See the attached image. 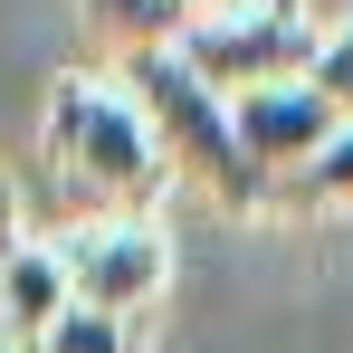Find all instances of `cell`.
<instances>
[{
    "instance_id": "6da1fadb",
    "label": "cell",
    "mask_w": 353,
    "mask_h": 353,
    "mask_svg": "<svg viewBox=\"0 0 353 353\" xmlns=\"http://www.w3.org/2000/svg\"><path fill=\"white\" fill-rule=\"evenodd\" d=\"M39 191H48V239L77 220H143L172 172L153 153V134L134 115L115 77H58L48 86V115H39Z\"/></svg>"
},
{
    "instance_id": "ba28073f",
    "label": "cell",
    "mask_w": 353,
    "mask_h": 353,
    "mask_svg": "<svg viewBox=\"0 0 353 353\" xmlns=\"http://www.w3.org/2000/svg\"><path fill=\"white\" fill-rule=\"evenodd\" d=\"M268 201H277V210H344V201H353V124L315 153V163H296Z\"/></svg>"
},
{
    "instance_id": "7c38bea8",
    "label": "cell",
    "mask_w": 353,
    "mask_h": 353,
    "mask_svg": "<svg viewBox=\"0 0 353 353\" xmlns=\"http://www.w3.org/2000/svg\"><path fill=\"white\" fill-rule=\"evenodd\" d=\"M210 10H258V0H201V19H210Z\"/></svg>"
},
{
    "instance_id": "8fae6325",
    "label": "cell",
    "mask_w": 353,
    "mask_h": 353,
    "mask_svg": "<svg viewBox=\"0 0 353 353\" xmlns=\"http://www.w3.org/2000/svg\"><path fill=\"white\" fill-rule=\"evenodd\" d=\"M19 239V201H10V181H0V248Z\"/></svg>"
},
{
    "instance_id": "52a82bcc",
    "label": "cell",
    "mask_w": 353,
    "mask_h": 353,
    "mask_svg": "<svg viewBox=\"0 0 353 353\" xmlns=\"http://www.w3.org/2000/svg\"><path fill=\"white\" fill-rule=\"evenodd\" d=\"M77 19L115 48V58H163L181 39V10L172 0H77Z\"/></svg>"
},
{
    "instance_id": "30bf717a",
    "label": "cell",
    "mask_w": 353,
    "mask_h": 353,
    "mask_svg": "<svg viewBox=\"0 0 353 353\" xmlns=\"http://www.w3.org/2000/svg\"><path fill=\"white\" fill-rule=\"evenodd\" d=\"M305 86H325V105L353 124V19H344V29H325V48H315V67H305Z\"/></svg>"
},
{
    "instance_id": "277c9868",
    "label": "cell",
    "mask_w": 353,
    "mask_h": 353,
    "mask_svg": "<svg viewBox=\"0 0 353 353\" xmlns=\"http://www.w3.org/2000/svg\"><path fill=\"white\" fill-rule=\"evenodd\" d=\"M48 248H58V268H67V296L96 305V315H124V325L172 287V248H163L153 220H77V230H58Z\"/></svg>"
},
{
    "instance_id": "8992f818",
    "label": "cell",
    "mask_w": 353,
    "mask_h": 353,
    "mask_svg": "<svg viewBox=\"0 0 353 353\" xmlns=\"http://www.w3.org/2000/svg\"><path fill=\"white\" fill-rule=\"evenodd\" d=\"M67 305H77V296H67L58 248H48L39 230L10 239V248H0V334H10V344H29V334H48V325H58Z\"/></svg>"
},
{
    "instance_id": "9c48e42d",
    "label": "cell",
    "mask_w": 353,
    "mask_h": 353,
    "mask_svg": "<svg viewBox=\"0 0 353 353\" xmlns=\"http://www.w3.org/2000/svg\"><path fill=\"white\" fill-rule=\"evenodd\" d=\"M19 353H134V325L124 315H96V305H67L48 334H29Z\"/></svg>"
},
{
    "instance_id": "7a4b0ae2",
    "label": "cell",
    "mask_w": 353,
    "mask_h": 353,
    "mask_svg": "<svg viewBox=\"0 0 353 353\" xmlns=\"http://www.w3.org/2000/svg\"><path fill=\"white\" fill-rule=\"evenodd\" d=\"M115 86L134 96V115H143V134H153V153H163L172 181H191L220 210H268V181L248 172V153H239V134H230V96H210L172 48L163 58H124Z\"/></svg>"
},
{
    "instance_id": "4fadbf2b",
    "label": "cell",
    "mask_w": 353,
    "mask_h": 353,
    "mask_svg": "<svg viewBox=\"0 0 353 353\" xmlns=\"http://www.w3.org/2000/svg\"><path fill=\"white\" fill-rule=\"evenodd\" d=\"M0 353H19V344H10V334H0Z\"/></svg>"
},
{
    "instance_id": "3957f363",
    "label": "cell",
    "mask_w": 353,
    "mask_h": 353,
    "mask_svg": "<svg viewBox=\"0 0 353 353\" xmlns=\"http://www.w3.org/2000/svg\"><path fill=\"white\" fill-rule=\"evenodd\" d=\"M325 48L305 0H258V10H210L172 39V58L210 86V96H248V86H296Z\"/></svg>"
},
{
    "instance_id": "5b68a950",
    "label": "cell",
    "mask_w": 353,
    "mask_h": 353,
    "mask_svg": "<svg viewBox=\"0 0 353 353\" xmlns=\"http://www.w3.org/2000/svg\"><path fill=\"white\" fill-rule=\"evenodd\" d=\"M230 134H239V153H248V172L277 191L296 163H315V153L344 134V115L325 105V86L296 77V86H248V96H230Z\"/></svg>"
}]
</instances>
